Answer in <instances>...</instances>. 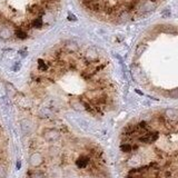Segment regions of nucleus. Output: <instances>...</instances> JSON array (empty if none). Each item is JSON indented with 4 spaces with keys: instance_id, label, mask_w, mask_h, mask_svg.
<instances>
[{
    "instance_id": "f257e3e1",
    "label": "nucleus",
    "mask_w": 178,
    "mask_h": 178,
    "mask_svg": "<svg viewBox=\"0 0 178 178\" xmlns=\"http://www.w3.org/2000/svg\"><path fill=\"white\" fill-rule=\"evenodd\" d=\"M15 103L27 138V178H113L94 129L118 109L119 91L99 49L56 43L37 59Z\"/></svg>"
},
{
    "instance_id": "f03ea898",
    "label": "nucleus",
    "mask_w": 178,
    "mask_h": 178,
    "mask_svg": "<svg viewBox=\"0 0 178 178\" xmlns=\"http://www.w3.org/2000/svg\"><path fill=\"white\" fill-rule=\"evenodd\" d=\"M118 149L124 178H178V106L133 117Z\"/></svg>"
},
{
    "instance_id": "7ed1b4c3",
    "label": "nucleus",
    "mask_w": 178,
    "mask_h": 178,
    "mask_svg": "<svg viewBox=\"0 0 178 178\" xmlns=\"http://www.w3.org/2000/svg\"><path fill=\"white\" fill-rule=\"evenodd\" d=\"M133 78L145 93L178 99V27L157 25L138 41L131 63Z\"/></svg>"
},
{
    "instance_id": "20e7f679",
    "label": "nucleus",
    "mask_w": 178,
    "mask_h": 178,
    "mask_svg": "<svg viewBox=\"0 0 178 178\" xmlns=\"http://www.w3.org/2000/svg\"><path fill=\"white\" fill-rule=\"evenodd\" d=\"M89 16L103 22L120 25L138 20L156 10L164 0H78Z\"/></svg>"
}]
</instances>
